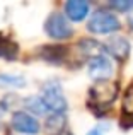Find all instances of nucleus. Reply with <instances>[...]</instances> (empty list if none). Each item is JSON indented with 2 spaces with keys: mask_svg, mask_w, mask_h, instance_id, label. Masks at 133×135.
Returning <instances> with one entry per match:
<instances>
[{
  "mask_svg": "<svg viewBox=\"0 0 133 135\" xmlns=\"http://www.w3.org/2000/svg\"><path fill=\"white\" fill-rule=\"evenodd\" d=\"M123 111L125 115L133 116V82L130 84V87L125 92V98H123Z\"/></svg>",
  "mask_w": 133,
  "mask_h": 135,
  "instance_id": "obj_12",
  "label": "nucleus"
},
{
  "mask_svg": "<svg viewBox=\"0 0 133 135\" xmlns=\"http://www.w3.org/2000/svg\"><path fill=\"white\" fill-rule=\"evenodd\" d=\"M12 127L17 132H24V133H38L39 132V123L33 115L24 111H17L12 116Z\"/></svg>",
  "mask_w": 133,
  "mask_h": 135,
  "instance_id": "obj_6",
  "label": "nucleus"
},
{
  "mask_svg": "<svg viewBox=\"0 0 133 135\" xmlns=\"http://www.w3.org/2000/svg\"><path fill=\"white\" fill-rule=\"evenodd\" d=\"M113 74V65L106 56H97L89 62V75L96 80H109V75Z\"/></svg>",
  "mask_w": 133,
  "mask_h": 135,
  "instance_id": "obj_5",
  "label": "nucleus"
},
{
  "mask_svg": "<svg viewBox=\"0 0 133 135\" xmlns=\"http://www.w3.org/2000/svg\"><path fill=\"white\" fill-rule=\"evenodd\" d=\"M108 130H109V123H99V125H96L87 135H104Z\"/></svg>",
  "mask_w": 133,
  "mask_h": 135,
  "instance_id": "obj_15",
  "label": "nucleus"
},
{
  "mask_svg": "<svg viewBox=\"0 0 133 135\" xmlns=\"http://www.w3.org/2000/svg\"><path fill=\"white\" fill-rule=\"evenodd\" d=\"M17 53V46L12 45L7 40H0V56H7V58H14Z\"/></svg>",
  "mask_w": 133,
  "mask_h": 135,
  "instance_id": "obj_13",
  "label": "nucleus"
},
{
  "mask_svg": "<svg viewBox=\"0 0 133 135\" xmlns=\"http://www.w3.org/2000/svg\"><path fill=\"white\" fill-rule=\"evenodd\" d=\"M113 9L121 10V12H126V10L133 9V0H120V2H111L109 3Z\"/></svg>",
  "mask_w": 133,
  "mask_h": 135,
  "instance_id": "obj_14",
  "label": "nucleus"
},
{
  "mask_svg": "<svg viewBox=\"0 0 133 135\" xmlns=\"http://www.w3.org/2000/svg\"><path fill=\"white\" fill-rule=\"evenodd\" d=\"M104 48H106L108 53H111V55L118 60H125L130 55V43H128V40L123 38V36L109 38V40L106 41V45H104Z\"/></svg>",
  "mask_w": 133,
  "mask_h": 135,
  "instance_id": "obj_7",
  "label": "nucleus"
},
{
  "mask_svg": "<svg viewBox=\"0 0 133 135\" xmlns=\"http://www.w3.org/2000/svg\"><path fill=\"white\" fill-rule=\"evenodd\" d=\"M128 24H130V27L133 29V10L130 12V16H128Z\"/></svg>",
  "mask_w": 133,
  "mask_h": 135,
  "instance_id": "obj_16",
  "label": "nucleus"
},
{
  "mask_svg": "<svg viewBox=\"0 0 133 135\" xmlns=\"http://www.w3.org/2000/svg\"><path fill=\"white\" fill-rule=\"evenodd\" d=\"M65 125V115H58V113H53L50 118L46 120V130L51 135H57L58 132H62Z\"/></svg>",
  "mask_w": 133,
  "mask_h": 135,
  "instance_id": "obj_10",
  "label": "nucleus"
},
{
  "mask_svg": "<svg viewBox=\"0 0 133 135\" xmlns=\"http://www.w3.org/2000/svg\"><path fill=\"white\" fill-rule=\"evenodd\" d=\"M43 99L46 109H50L51 113H58V115H63L66 109V99L62 92V87L55 82H50L46 87L43 89Z\"/></svg>",
  "mask_w": 133,
  "mask_h": 135,
  "instance_id": "obj_3",
  "label": "nucleus"
},
{
  "mask_svg": "<svg viewBox=\"0 0 133 135\" xmlns=\"http://www.w3.org/2000/svg\"><path fill=\"white\" fill-rule=\"evenodd\" d=\"M80 48H82V51L85 53V55L90 56V60H92V58H97V56H103L104 50H106L103 45H99L97 41H94V40H82Z\"/></svg>",
  "mask_w": 133,
  "mask_h": 135,
  "instance_id": "obj_9",
  "label": "nucleus"
},
{
  "mask_svg": "<svg viewBox=\"0 0 133 135\" xmlns=\"http://www.w3.org/2000/svg\"><path fill=\"white\" fill-rule=\"evenodd\" d=\"M118 84L114 80H97L89 91V101L96 108H106L116 99Z\"/></svg>",
  "mask_w": 133,
  "mask_h": 135,
  "instance_id": "obj_1",
  "label": "nucleus"
},
{
  "mask_svg": "<svg viewBox=\"0 0 133 135\" xmlns=\"http://www.w3.org/2000/svg\"><path fill=\"white\" fill-rule=\"evenodd\" d=\"M65 135H72V133H65Z\"/></svg>",
  "mask_w": 133,
  "mask_h": 135,
  "instance_id": "obj_17",
  "label": "nucleus"
},
{
  "mask_svg": "<svg viewBox=\"0 0 133 135\" xmlns=\"http://www.w3.org/2000/svg\"><path fill=\"white\" fill-rule=\"evenodd\" d=\"M87 27H89L90 33L109 34V33H114L116 29H120V21L114 14L108 12V10H97V12L92 14Z\"/></svg>",
  "mask_w": 133,
  "mask_h": 135,
  "instance_id": "obj_2",
  "label": "nucleus"
},
{
  "mask_svg": "<svg viewBox=\"0 0 133 135\" xmlns=\"http://www.w3.org/2000/svg\"><path fill=\"white\" fill-rule=\"evenodd\" d=\"M44 29L55 40H65V38L72 36V27L63 14H50V17L44 22Z\"/></svg>",
  "mask_w": 133,
  "mask_h": 135,
  "instance_id": "obj_4",
  "label": "nucleus"
},
{
  "mask_svg": "<svg viewBox=\"0 0 133 135\" xmlns=\"http://www.w3.org/2000/svg\"><path fill=\"white\" fill-rule=\"evenodd\" d=\"M89 2H84V0H68L65 3V12L72 21H82L89 14Z\"/></svg>",
  "mask_w": 133,
  "mask_h": 135,
  "instance_id": "obj_8",
  "label": "nucleus"
},
{
  "mask_svg": "<svg viewBox=\"0 0 133 135\" xmlns=\"http://www.w3.org/2000/svg\"><path fill=\"white\" fill-rule=\"evenodd\" d=\"M0 86H3V87H24L26 86V80L21 75L0 74Z\"/></svg>",
  "mask_w": 133,
  "mask_h": 135,
  "instance_id": "obj_11",
  "label": "nucleus"
}]
</instances>
